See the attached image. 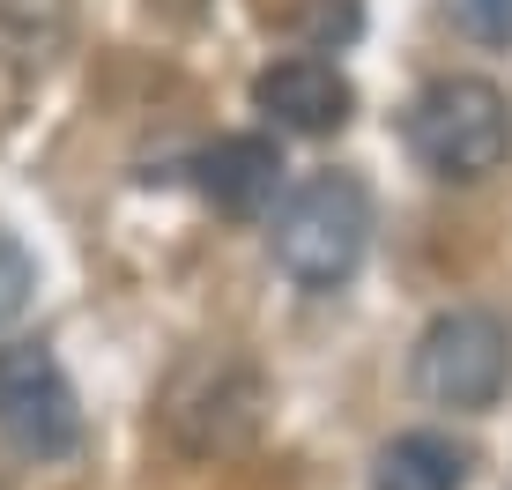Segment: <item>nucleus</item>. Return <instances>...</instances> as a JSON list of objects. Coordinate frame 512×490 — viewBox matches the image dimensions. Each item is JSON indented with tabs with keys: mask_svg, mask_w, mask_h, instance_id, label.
I'll return each mask as SVG.
<instances>
[{
	"mask_svg": "<svg viewBox=\"0 0 512 490\" xmlns=\"http://www.w3.org/2000/svg\"><path fill=\"white\" fill-rule=\"evenodd\" d=\"M401 134L409 156L438 179H490L512 156V104L483 75H438L431 90H416Z\"/></svg>",
	"mask_w": 512,
	"mask_h": 490,
	"instance_id": "f257e3e1",
	"label": "nucleus"
},
{
	"mask_svg": "<svg viewBox=\"0 0 512 490\" xmlns=\"http://www.w3.org/2000/svg\"><path fill=\"white\" fill-rule=\"evenodd\" d=\"M364 238H372V194H364L349 171H320L305 179L290 201L275 208V268L305 290H334L357 275L364 260Z\"/></svg>",
	"mask_w": 512,
	"mask_h": 490,
	"instance_id": "f03ea898",
	"label": "nucleus"
},
{
	"mask_svg": "<svg viewBox=\"0 0 512 490\" xmlns=\"http://www.w3.org/2000/svg\"><path fill=\"white\" fill-rule=\"evenodd\" d=\"M260 409H268V387H260L253 364L231 357V349H193L171 372L156 416L186 453H238L260 431Z\"/></svg>",
	"mask_w": 512,
	"mask_h": 490,
	"instance_id": "7ed1b4c3",
	"label": "nucleus"
},
{
	"mask_svg": "<svg viewBox=\"0 0 512 490\" xmlns=\"http://www.w3.org/2000/svg\"><path fill=\"white\" fill-rule=\"evenodd\" d=\"M416 394L438 409H490L512 387V327L483 305H453L416 335Z\"/></svg>",
	"mask_w": 512,
	"mask_h": 490,
	"instance_id": "20e7f679",
	"label": "nucleus"
},
{
	"mask_svg": "<svg viewBox=\"0 0 512 490\" xmlns=\"http://www.w3.org/2000/svg\"><path fill=\"white\" fill-rule=\"evenodd\" d=\"M0 439L30 461H67L82 446V409L67 387L60 357L45 342H8L0 349Z\"/></svg>",
	"mask_w": 512,
	"mask_h": 490,
	"instance_id": "39448f33",
	"label": "nucleus"
},
{
	"mask_svg": "<svg viewBox=\"0 0 512 490\" xmlns=\"http://www.w3.org/2000/svg\"><path fill=\"white\" fill-rule=\"evenodd\" d=\"M253 104L290 134H334V127H349V112H357V90H349V75L334 60L290 52V60H275V67L253 75Z\"/></svg>",
	"mask_w": 512,
	"mask_h": 490,
	"instance_id": "423d86ee",
	"label": "nucleus"
},
{
	"mask_svg": "<svg viewBox=\"0 0 512 490\" xmlns=\"http://www.w3.org/2000/svg\"><path fill=\"white\" fill-rule=\"evenodd\" d=\"M193 186L223 208V216H260L282 186V156L260 134H223L216 149L193 156Z\"/></svg>",
	"mask_w": 512,
	"mask_h": 490,
	"instance_id": "0eeeda50",
	"label": "nucleus"
},
{
	"mask_svg": "<svg viewBox=\"0 0 512 490\" xmlns=\"http://www.w3.org/2000/svg\"><path fill=\"white\" fill-rule=\"evenodd\" d=\"M461 483H468V453L446 431H401L372 468V490H461Z\"/></svg>",
	"mask_w": 512,
	"mask_h": 490,
	"instance_id": "6e6552de",
	"label": "nucleus"
},
{
	"mask_svg": "<svg viewBox=\"0 0 512 490\" xmlns=\"http://www.w3.org/2000/svg\"><path fill=\"white\" fill-rule=\"evenodd\" d=\"M30 283H38V268H30V253L15 245L8 231H0V327L15 320V312L30 305Z\"/></svg>",
	"mask_w": 512,
	"mask_h": 490,
	"instance_id": "1a4fd4ad",
	"label": "nucleus"
},
{
	"mask_svg": "<svg viewBox=\"0 0 512 490\" xmlns=\"http://www.w3.org/2000/svg\"><path fill=\"white\" fill-rule=\"evenodd\" d=\"M453 8H461V23L483 45H505L512 38V0H453Z\"/></svg>",
	"mask_w": 512,
	"mask_h": 490,
	"instance_id": "9d476101",
	"label": "nucleus"
},
{
	"mask_svg": "<svg viewBox=\"0 0 512 490\" xmlns=\"http://www.w3.org/2000/svg\"><path fill=\"white\" fill-rule=\"evenodd\" d=\"M0 490H8V476H0Z\"/></svg>",
	"mask_w": 512,
	"mask_h": 490,
	"instance_id": "9b49d317",
	"label": "nucleus"
}]
</instances>
